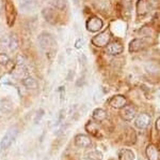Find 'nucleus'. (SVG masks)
I'll use <instances>...</instances> for the list:
<instances>
[{
	"label": "nucleus",
	"instance_id": "nucleus-1",
	"mask_svg": "<svg viewBox=\"0 0 160 160\" xmlns=\"http://www.w3.org/2000/svg\"><path fill=\"white\" fill-rule=\"evenodd\" d=\"M38 45L45 53L51 52V50H55L56 48V40L55 37L52 35L48 32H43L38 36Z\"/></svg>",
	"mask_w": 160,
	"mask_h": 160
},
{
	"label": "nucleus",
	"instance_id": "nucleus-2",
	"mask_svg": "<svg viewBox=\"0 0 160 160\" xmlns=\"http://www.w3.org/2000/svg\"><path fill=\"white\" fill-rule=\"evenodd\" d=\"M17 135H18V129L15 126H13L6 132V135H3L1 142H0V149L1 151H6L7 148H9L12 145V143L15 141Z\"/></svg>",
	"mask_w": 160,
	"mask_h": 160
},
{
	"label": "nucleus",
	"instance_id": "nucleus-3",
	"mask_svg": "<svg viewBox=\"0 0 160 160\" xmlns=\"http://www.w3.org/2000/svg\"><path fill=\"white\" fill-rule=\"evenodd\" d=\"M111 42V32L109 29H106L105 31L98 33L92 39V43L97 47H104L107 46Z\"/></svg>",
	"mask_w": 160,
	"mask_h": 160
},
{
	"label": "nucleus",
	"instance_id": "nucleus-4",
	"mask_svg": "<svg viewBox=\"0 0 160 160\" xmlns=\"http://www.w3.org/2000/svg\"><path fill=\"white\" fill-rule=\"evenodd\" d=\"M158 0H139L137 4V12L139 15H145L157 4Z\"/></svg>",
	"mask_w": 160,
	"mask_h": 160
},
{
	"label": "nucleus",
	"instance_id": "nucleus-5",
	"mask_svg": "<svg viewBox=\"0 0 160 160\" xmlns=\"http://www.w3.org/2000/svg\"><path fill=\"white\" fill-rule=\"evenodd\" d=\"M87 29L90 32H97L100 31L104 26V22L97 16H91L87 20Z\"/></svg>",
	"mask_w": 160,
	"mask_h": 160
},
{
	"label": "nucleus",
	"instance_id": "nucleus-6",
	"mask_svg": "<svg viewBox=\"0 0 160 160\" xmlns=\"http://www.w3.org/2000/svg\"><path fill=\"white\" fill-rule=\"evenodd\" d=\"M42 16L47 23L51 25H56L59 22V14L52 8H45L42 10Z\"/></svg>",
	"mask_w": 160,
	"mask_h": 160
},
{
	"label": "nucleus",
	"instance_id": "nucleus-7",
	"mask_svg": "<svg viewBox=\"0 0 160 160\" xmlns=\"http://www.w3.org/2000/svg\"><path fill=\"white\" fill-rule=\"evenodd\" d=\"M18 8L22 12L31 14L37 10V2L34 0H18Z\"/></svg>",
	"mask_w": 160,
	"mask_h": 160
},
{
	"label": "nucleus",
	"instance_id": "nucleus-8",
	"mask_svg": "<svg viewBox=\"0 0 160 160\" xmlns=\"http://www.w3.org/2000/svg\"><path fill=\"white\" fill-rule=\"evenodd\" d=\"M149 123H151V117L146 113H141L137 116L135 120V126L138 129H145L148 127Z\"/></svg>",
	"mask_w": 160,
	"mask_h": 160
},
{
	"label": "nucleus",
	"instance_id": "nucleus-9",
	"mask_svg": "<svg viewBox=\"0 0 160 160\" xmlns=\"http://www.w3.org/2000/svg\"><path fill=\"white\" fill-rule=\"evenodd\" d=\"M136 109L131 105H125L123 109H121V117L126 122H131L136 117Z\"/></svg>",
	"mask_w": 160,
	"mask_h": 160
},
{
	"label": "nucleus",
	"instance_id": "nucleus-10",
	"mask_svg": "<svg viewBox=\"0 0 160 160\" xmlns=\"http://www.w3.org/2000/svg\"><path fill=\"white\" fill-rule=\"evenodd\" d=\"M109 104L113 109L120 110V109H123V108L127 104V100H126V98L122 96V95H117V96H114L110 100Z\"/></svg>",
	"mask_w": 160,
	"mask_h": 160
},
{
	"label": "nucleus",
	"instance_id": "nucleus-11",
	"mask_svg": "<svg viewBox=\"0 0 160 160\" xmlns=\"http://www.w3.org/2000/svg\"><path fill=\"white\" fill-rule=\"evenodd\" d=\"M106 47H107V52L110 55H120L124 51L123 44L121 42H118V41H111Z\"/></svg>",
	"mask_w": 160,
	"mask_h": 160
},
{
	"label": "nucleus",
	"instance_id": "nucleus-12",
	"mask_svg": "<svg viewBox=\"0 0 160 160\" xmlns=\"http://www.w3.org/2000/svg\"><path fill=\"white\" fill-rule=\"evenodd\" d=\"M4 46L11 52H15L19 47L18 38L15 35H10L9 37L7 38V40H4Z\"/></svg>",
	"mask_w": 160,
	"mask_h": 160
},
{
	"label": "nucleus",
	"instance_id": "nucleus-13",
	"mask_svg": "<svg viewBox=\"0 0 160 160\" xmlns=\"http://www.w3.org/2000/svg\"><path fill=\"white\" fill-rule=\"evenodd\" d=\"M75 144L81 148H87L91 145V139L87 135H77L75 136Z\"/></svg>",
	"mask_w": 160,
	"mask_h": 160
},
{
	"label": "nucleus",
	"instance_id": "nucleus-14",
	"mask_svg": "<svg viewBox=\"0 0 160 160\" xmlns=\"http://www.w3.org/2000/svg\"><path fill=\"white\" fill-rule=\"evenodd\" d=\"M148 44L143 39H133L132 41L129 43V51L131 53H135V52H139L143 48H145Z\"/></svg>",
	"mask_w": 160,
	"mask_h": 160
},
{
	"label": "nucleus",
	"instance_id": "nucleus-15",
	"mask_svg": "<svg viewBox=\"0 0 160 160\" xmlns=\"http://www.w3.org/2000/svg\"><path fill=\"white\" fill-rule=\"evenodd\" d=\"M13 102L10 99H1L0 100V112L2 114H9L13 111Z\"/></svg>",
	"mask_w": 160,
	"mask_h": 160
},
{
	"label": "nucleus",
	"instance_id": "nucleus-16",
	"mask_svg": "<svg viewBox=\"0 0 160 160\" xmlns=\"http://www.w3.org/2000/svg\"><path fill=\"white\" fill-rule=\"evenodd\" d=\"M145 154L148 160H159V153L158 149L153 144H149V145L145 149Z\"/></svg>",
	"mask_w": 160,
	"mask_h": 160
},
{
	"label": "nucleus",
	"instance_id": "nucleus-17",
	"mask_svg": "<svg viewBox=\"0 0 160 160\" xmlns=\"http://www.w3.org/2000/svg\"><path fill=\"white\" fill-rule=\"evenodd\" d=\"M104 155L98 149H93L84 155V160H102Z\"/></svg>",
	"mask_w": 160,
	"mask_h": 160
},
{
	"label": "nucleus",
	"instance_id": "nucleus-18",
	"mask_svg": "<svg viewBox=\"0 0 160 160\" xmlns=\"http://www.w3.org/2000/svg\"><path fill=\"white\" fill-rule=\"evenodd\" d=\"M118 160H135V154L130 149L123 148L118 152Z\"/></svg>",
	"mask_w": 160,
	"mask_h": 160
},
{
	"label": "nucleus",
	"instance_id": "nucleus-19",
	"mask_svg": "<svg viewBox=\"0 0 160 160\" xmlns=\"http://www.w3.org/2000/svg\"><path fill=\"white\" fill-rule=\"evenodd\" d=\"M22 81V85L28 89H37L38 87V81L35 79H33L32 76H27L25 77Z\"/></svg>",
	"mask_w": 160,
	"mask_h": 160
},
{
	"label": "nucleus",
	"instance_id": "nucleus-20",
	"mask_svg": "<svg viewBox=\"0 0 160 160\" xmlns=\"http://www.w3.org/2000/svg\"><path fill=\"white\" fill-rule=\"evenodd\" d=\"M86 130L88 131V133L92 135H97L99 132V126L97 125V123H95L94 120H90L88 122L86 125Z\"/></svg>",
	"mask_w": 160,
	"mask_h": 160
},
{
	"label": "nucleus",
	"instance_id": "nucleus-21",
	"mask_svg": "<svg viewBox=\"0 0 160 160\" xmlns=\"http://www.w3.org/2000/svg\"><path fill=\"white\" fill-rule=\"evenodd\" d=\"M107 118V112L104 110V109H96L93 112V119L95 120V122H104V120Z\"/></svg>",
	"mask_w": 160,
	"mask_h": 160
},
{
	"label": "nucleus",
	"instance_id": "nucleus-22",
	"mask_svg": "<svg viewBox=\"0 0 160 160\" xmlns=\"http://www.w3.org/2000/svg\"><path fill=\"white\" fill-rule=\"evenodd\" d=\"M50 4L59 11H64L68 7V0H50Z\"/></svg>",
	"mask_w": 160,
	"mask_h": 160
},
{
	"label": "nucleus",
	"instance_id": "nucleus-23",
	"mask_svg": "<svg viewBox=\"0 0 160 160\" xmlns=\"http://www.w3.org/2000/svg\"><path fill=\"white\" fill-rule=\"evenodd\" d=\"M93 3H94L95 8H97L98 10L104 11V12L108 11V9H109L111 6L110 0H94Z\"/></svg>",
	"mask_w": 160,
	"mask_h": 160
},
{
	"label": "nucleus",
	"instance_id": "nucleus-24",
	"mask_svg": "<svg viewBox=\"0 0 160 160\" xmlns=\"http://www.w3.org/2000/svg\"><path fill=\"white\" fill-rule=\"evenodd\" d=\"M121 4H122L123 9L127 12H130L131 6H132V0H121Z\"/></svg>",
	"mask_w": 160,
	"mask_h": 160
},
{
	"label": "nucleus",
	"instance_id": "nucleus-25",
	"mask_svg": "<svg viewBox=\"0 0 160 160\" xmlns=\"http://www.w3.org/2000/svg\"><path fill=\"white\" fill-rule=\"evenodd\" d=\"M10 61V57L6 53H0V64L1 66H7Z\"/></svg>",
	"mask_w": 160,
	"mask_h": 160
},
{
	"label": "nucleus",
	"instance_id": "nucleus-26",
	"mask_svg": "<svg viewBox=\"0 0 160 160\" xmlns=\"http://www.w3.org/2000/svg\"><path fill=\"white\" fill-rule=\"evenodd\" d=\"M43 115H44V111L43 110H38V113H37V117H35V119H34V124H37V125H38V124L41 122V119H42Z\"/></svg>",
	"mask_w": 160,
	"mask_h": 160
},
{
	"label": "nucleus",
	"instance_id": "nucleus-27",
	"mask_svg": "<svg viewBox=\"0 0 160 160\" xmlns=\"http://www.w3.org/2000/svg\"><path fill=\"white\" fill-rule=\"evenodd\" d=\"M82 45H83V41H82V39H78V40L75 42V47L76 48H81Z\"/></svg>",
	"mask_w": 160,
	"mask_h": 160
},
{
	"label": "nucleus",
	"instance_id": "nucleus-28",
	"mask_svg": "<svg viewBox=\"0 0 160 160\" xmlns=\"http://www.w3.org/2000/svg\"><path fill=\"white\" fill-rule=\"evenodd\" d=\"M143 29H144V30H146V31H149V30H151L148 27H144ZM140 33H141V35H144L145 37H151V36H152L151 33H148V32H140Z\"/></svg>",
	"mask_w": 160,
	"mask_h": 160
},
{
	"label": "nucleus",
	"instance_id": "nucleus-29",
	"mask_svg": "<svg viewBox=\"0 0 160 160\" xmlns=\"http://www.w3.org/2000/svg\"><path fill=\"white\" fill-rule=\"evenodd\" d=\"M156 128H157V130L160 131V117L156 120Z\"/></svg>",
	"mask_w": 160,
	"mask_h": 160
},
{
	"label": "nucleus",
	"instance_id": "nucleus-30",
	"mask_svg": "<svg viewBox=\"0 0 160 160\" xmlns=\"http://www.w3.org/2000/svg\"><path fill=\"white\" fill-rule=\"evenodd\" d=\"M158 148H159V151H160V139H159V141H158Z\"/></svg>",
	"mask_w": 160,
	"mask_h": 160
},
{
	"label": "nucleus",
	"instance_id": "nucleus-31",
	"mask_svg": "<svg viewBox=\"0 0 160 160\" xmlns=\"http://www.w3.org/2000/svg\"><path fill=\"white\" fill-rule=\"evenodd\" d=\"M1 30H2V27H1V25H0V32H1Z\"/></svg>",
	"mask_w": 160,
	"mask_h": 160
}]
</instances>
